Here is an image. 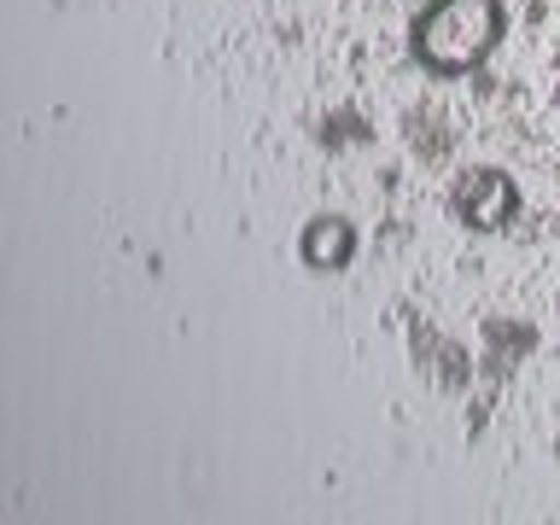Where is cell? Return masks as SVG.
Masks as SVG:
<instances>
[{"instance_id":"6da1fadb","label":"cell","mask_w":560,"mask_h":525,"mask_svg":"<svg viewBox=\"0 0 560 525\" xmlns=\"http://www.w3.org/2000/svg\"><path fill=\"white\" fill-rule=\"evenodd\" d=\"M502 30V0H427L409 24V52L432 77H467L497 52Z\"/></svg>"},{"instance_id":"7a4b0ae2","label":"cell","mask_w":560,"mask_h":525,"mask_svg":"<svg viewBox=\"0 0 560 525\" xmlns=\"http://www.w3.org/2000/svg\"><path fill=\"white\" fill-rule=\"evenodd\" d=\"M520 210V187L514 175L497 170V164H479L455 182V217H462L472 234H502Z\"/></svg>"},{"instance_id":"3957f363","label":"cell","mask_w":560,"mask_h":525,"mask_svg":"<svg viewBox=\"0 0 560 525\" xmlns=\"http://www.w3.org/2000/svg\"><path fill=\"white\" fill-rule=\"evenodd\" d=\"M357 222L345 217H310L304 228H298V257H304V269L315 275H339L357 262Z\"/></svg>"},{"instance_id":"277c9868","label":"cell","mask_w":560,"mask_h":525,"mask_svg":"<svg viewBox=\"0 0 560 525\" xmlns=\"http://www.w3.org/2000/svg\"><path fill=\"white\" fill-rule=\"evenodd\" d=\"M555 94H560V88H555Z\"/></svg>"}]
</instances>
